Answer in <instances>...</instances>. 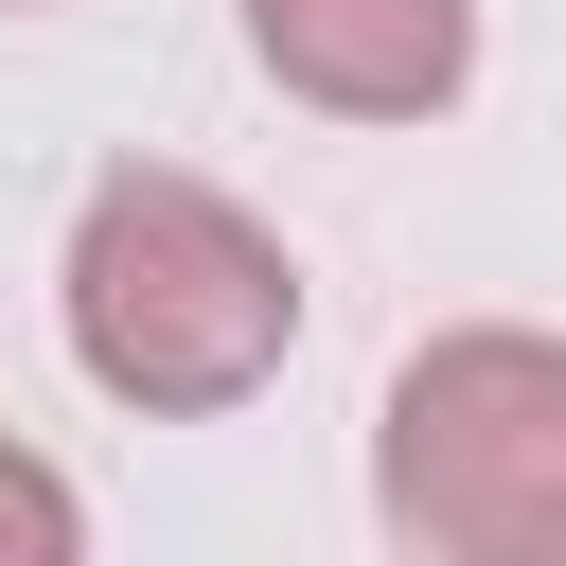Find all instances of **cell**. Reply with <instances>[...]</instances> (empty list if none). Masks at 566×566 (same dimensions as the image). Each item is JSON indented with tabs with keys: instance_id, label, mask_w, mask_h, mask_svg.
Here are the masks:
<instances>
[{
	"instance_id": "3",
	"label": "cell",
	"mask_w": 566,
	"mask_h": 566,
	"mask_svg": "<svg viewBox=\"0 0 566 566\" xmlns=\"http://www.w3.org/2000/svg\"><path fill=\"white\" fill-rule=\"evenodd\" d=\"M248 53L336 124H424L478 71V0H248Z\"/></svg>"
},
{
	"instance_id": "2",
	"label": "cell",
	"mask_w": 566,
	"mask_h": 566,
	"mask_svg": "<svg viewBox=\"0 0 566 566\" xmlns=\"http://www.w3.org/2000/svg\"><path fill=\"white\" fill-rule=\"evenodd\" d=\"M389 531L442 566H566V354L442 336L389 371Z\"/></svg>"
},
{
	"instance_id": "4",
	"label": "cell",
	"mask_w": 566,
	"mask_h": 566,
	"mask_svg": "<svg viewBox=\"0 0 566 566\" xmlns=\"http://www.w3.org/2000/svg\"><path fill=\"white\" fill-rule=\"evenodd\" d=\"M53 548H71V478L0 442V566H53Z\"/></svg>"
},
{
	"instance_id": "1",
	"label": "cell",
	"mask_w": 566,
	"mask_h": 566,
	"mask_svg": "<svg viewBox=\"0 0 566 566\" xmlns=\"http://www.w3.org/2000/svg\"><path fill=\"white\" fill-rule=\"evenodd\" d=\"M301 336V265L212 195V177H159L124 159L88 212H71V354L124 389V407H230L265 389Z\"/></svg>"
}]
</instances>
